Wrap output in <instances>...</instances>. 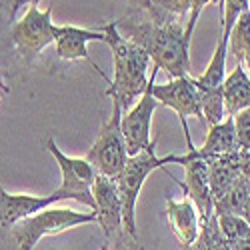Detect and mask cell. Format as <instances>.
<instances>
[{
	"label": "cell",
	"mask_w": 250,
	"mask_h": 250,
	"mask_svg": "<svg viewBox=\"0 0 250 250\" xmlns=\"http://www.w3.org/2000/svg\"><path fill=\"white\" fill-rule=\"evenodd\" d=\"M126 4V12L114 20L118 34L140 46L152 64L172 80L192 76L190 38L206 0H142Z\"/></svg>",
	"instance_id": "cell-1"
},
{
	"label": "cell",
	"mask_w": 250,
	"mask_h": 250,
	"mask_svg": "<svg viewBox=\"0 0 250 250\" xmlns=\"http://www.w3.org/2000/svg\"><path fill=\"white\" fill-rule=\"evenodd\" d=\"M98 30L106 36L114 58V78L106 88V96L112 98V104H116L122 114H126L148 88V66L152 60L140 46L118 34L114 20Z\"/></svg>",
	"instance_id": "cell-2"
},
{
	"label": "cell",
	"mask_w": 250,
	"mask_h": 250,
	"mask_svg": "<svg viewBox=\"0 0 250 250\" xmlns=\"http://www.w3.org/2000/svg\"><path fill=\"white\" fill-rule=\"evenodd\" d=\"M186 162V154H168L158 158L154 154V144L138 156L128 158L124 170L114 178L116 188L120 192L122 204H124V228L132 236H138L136 232V200L142 190L144 182L150 176V172L158 168H166V164H182Z\"/></svg>",
	"instance_id": "cell-3"
},
{
	"label": "cell",
	"mask_w": 250,
	"mask_h": 250,
	"mask_svg": "<svg viewBox=\"0 0 250 250\" xmlns=\"http://www.w3.org/2000/svg\"><path fill=\"white\" fill-rule=\"evenodd\" d=\"M98 222L96 212H76L72 208H46L30 218L20 220L10 228L18 250H34L44 236L62 234L80 224Z\"/></svg>",
	"instance_id": "cell-4"
},
{
	"label": "cell",
	"mask_w": 250,
	"mask_h": 250,
	"mask_svg": "<svg viewBox=\"0 0 250 250\" xmlns=\"http://www.w3.org/2000/svg\"><path fill=\"white\" fill-rule=\"evenodd\" d=\"M52 4L44 10L38 8V2H30L24 16L16 20L10 28V38L16 54L24 60V64L30 62L42 52L48 44L56 42L62 34V26L52 24Z\"/></svg>",
	"instance_id": "cell-5"
},
{
	"label": "cell",
	"mask_w": 250,
	"mask_h": 250,
	"mask_svg": "<svg viewBox=\"0 0 250 250\" xmlns=\"http://www.w3.org/2000/svg\"><path fill=\"white\" fill-rule=\"evenodd\" d=\"M46 150L54 156L58 168L62 172V182L54 190L58 200H78L80 204L88 206L92 212H96V202L92 196V186L98 178L96 170L90 166L86 158H72L62 152L52 138L46 140Z\"/></svg>",
	"instance_id": "cell-6"
},
{
	"label": "cell",
	"mask_w": 250,
	"mask_h": 250,
	"mask_svg": "<svg viewBox=\"0 0 250 250\" xmlns=\"http://www.w3.org/2000/svg\"><path fill=\"white\" fill-rule=\"evenodd\" d=\"M122 110L112 104V116L108 122L100 128V134L96 142L92 144V148L84 156L90 166L96 170V174L106 176V178H116L124 166L128 162V150H126V142L122 136Z\"/></svg>",
	"instance_id": "cell-7"
},
{
	"label": "cell",
	"mask_w": 250,
	"mask_h": 250,
	"mask_svg": "<svg viewBox=\"0 0 250 250\" xmlns=\"http://www.w3.org/2000/svg\"><path fill=\"white\" fill-rule=\"evenodd\" d=\"M158 68L154 66L150 80H148V88L144 92L138 102L134 106L122 116V136L124 142H126V150H128V158L138 156L140 152H144L146 148L152 146V140H150V122H152V114L158 106L156 98L152 96V84L156 80Z\"/></svg>",
	"instance_id": "cell-8"
},
{
	"label": "cell",
	"mask_w": 250,
	"mask_h": 250,
	"mask_svg": "<svg viewBox=\"0 0 250 250\" xmlns=\"http://www.w3.org/2000/svg\"><path fill=\"white\" fill-rule=\"evenodd\" d=\"M152 96L156 98L158 104L162 106L172 108L182 124V132L186 136V150L194 148L190 132H188V124L186 118L194 116V118H202V110H200V96L198 90L194 86V76H184V78H174L166 84H152Z\"/></svg>",
	"instance_id": "cell-9"
},
{
	"label": "cell",
	"mask_w": 250,
	"mask_h": 250,
	"mask_svg": "<svg viewBox=\"0 0 250 250\" xmlns=\"http://www.w3.org/2000/svg\"><path fill=\"white\" fill-rule=\"evenodd\" d=\"M218 4L222 8V32L218 38V44L202 76L194 78V86L204 90H222V84L226 80V56H228V48H230L232 28L236 24L238 14L246 6V0H224V2Z\"/></svg>",
	"instance_id": "cell-10"
},
{
	"label": "cell",
	"mask_w": 250,
	"mask_h": 250,
	"mask_svg": "<svg viewBox=\"0 0 250 250\" xmlns=\"http://www.w3.org/2000/svg\"><path fill=\"white\" fill-rule=\"evenodd\" d=\"M184 180H176L184 190V196L190 198L200 214V220H208L214 214V200L210 192V174H208V162L198 154V148L186 150L184 162Z\"/></svg>",
	"instance_id": "cell-11"
},
{
	"label": "cell",
	"mask_w": 250,
	"mask_h": 250,
	"mask_svg": "<svg viewBox=\"0 0 250 250\" xmlns=\"http://www.w3.org/2000/svg\"><path fill=\"white\" fill-rule=\"evenodd\" d=\"M92 196L96 202V216L104 232V238L116 236L122 230H126L124 228V204L114 178H106L98 174L92 186Z\"/></svg>",
	"instance_id": "cell-12"
},
{
	"label": "cell",
	"mask_w": 250,
	"mask_h": 250,
	"mask_svg": "<svg viewBox=\"0 0 250 250\" xmlns=\"http://www.w3.org/2000/svg\"><path fill=\"white\" fill-rule=\"evenodd\" d=\"M56 202L60 200L54 192L46 196H32V194H10L4 188H0V226L10 230L20 220L42 212Z\"/></svg>",
	"instance_id": "cell-13"
},
{
	"label": "cell",
	"mask_w": 250,
	"mask_h": 250,
	"mask_svg": "<svg viewBox=\"0 0 250 250\" xmlns=\"http://www.w3.org/2000/svg\"><path fill=\"white\" fill-rule=\"evenodd\" d=\"M166 220H168L170 232L180 242V248H188L196 242L200 234V214L190 198L172 200L166 198Z\"/></svg>",
	"instance_id": "cell-14"
},
{
	"label": "cell",
	"mask_w": 250,
	"mask_h": 250,
	"mask_svg": "<svg viewBox=\"0 0 250 250\" xmlns=\"http://www.w3.org/2000/svg\"><path fill=\"white\" fill-rule=\"evenodd\" d=\"M86 42H106V36H104V32H100V30L64 24L62 26L60 38L54 42L56 44V56L62 60H88V62H92V58L86 50ZM92 66L96 68L98 74H102V70L94 64V62H92Z\"/></svg>",
	"instance_id": "cell-15"
},
{
	"label": "cell",
	"mask_w": 250,
	"mask_h": 250,
	"mask_svg": "<svg viewBox=\"0 0 250 250\" xmlns=\"http://www.w3.org/2000/svg\"><path fill=\"white\" fill-rule=\"evenodd\" d=\"M208 174H210V192L214 204L232 188L234 182L242 176L240 172V150L208 158Z\"/></svg>",
	"instance_id": "cell-16"
},
{
	"label": "cell",
	"mask_w": 250,
	"mask_h": 250,
	"mask_svg": "<svg viewBox=\"0 0 250 250\" xmlns=\"http://www.w3.org/2000/svg\"><path fill=\"white\" fill-rule=\"evenodd\" d=\"M222 98L224 112L230 118L250 108V74L240 64H236V68L226 76L222 84Z\"/></svg>",
	"instance_id": "cell-17"
},
{
	"label": "cell",
	"mask_w": 250,
	"mask_h": 250,
	"mask_svg": "<svg viewBox=\"0 0 250 250\" xmlns=\"http://www.w3.org/2000/svg\"><path fill=\"white\" fill-rule=\"evenodd\" d=\"M238 150L236 144V132H234V118L226 116L220 124L208 128V136L204 140V144L198 148V154L208 160L214 156H222V154H230Z\"/></svg>",
	"instance_id": "cell-18"
},
{
	"label": "cell",
	"mask_w": 250,
	"mask_h": 250,
	"mask_svg": "<svg viewBox=\"0 0 250 250\" xmlns=\"http://www.w3.org/2000/svg\"><path fill=\"white\" fill-rule=\"evenodd\" d=\"M228 52H232L236 62L250 74V6H248V2L236 18Z\"/></svg>",
	"instance_id": "cell-19"
},
{
	"label": "cell",
	"mask_w": 250,
	"mask_h": 250,
	"mask_svg": "<svg viewBox=\"0 0 250 250\" xmlns=\"http://www.w3.org/2000/svg\"><path fill=\"white\" fill-rule=\"evenodd\" d=\"M250 196V180L240 176L234 186L228 190L216 204H214V214H230V216H240L242 214V208L246 204Z\"/></svg>",
	"instance_id": "cell-20"
},
{
	"label": "cell",
	"mask_w": 250,
	"mask_h": 250,
	"mask_svg": "<svg viewBox=\"0 0 250 250\" xmlns=\"http://www.w3.org/2000/svg\"><path fill=\"white\" fill-rule=\"evenodd\" d=\"M196 90H198V96H200L202 120L208 124V128H212L226 118L222 90H204V88H196Z\"/></svg>",
	"instance_id": "cell-21"
},
{
	"label": "cell",
	"mask_w": 250,
	"mask_h": 250,
	"mask_svg": "<svg viewBox=\"0 0 250 250\" xmlns=\"http://www.w3.org/2000/svg\"><path fill=\"white\" fill-rule=\"evenodd\" d=\"M184 250H226V240L220 232L216 214H212L208 220H200V234L196 242Z\"/></svg>",
	"instance_id": "cell-22"
},
{
	"label": "cell",
	"mask_w": 250,
	"mask_h": 250,
	"mask_svg": "<svg viewBox=\"0 0 250 250\" xmlns=\"http://www.w3.org/2000/svg\"><path fill=\"white\" fill-rule=\"evenodd\" d=\"M220 232L226 242H238V240H250V224L242 216H230V214H216Z\"/></svg>",
	"instance_id": "cell-23"
},
{
	"label": "cell",
	"mask_w": 250,
	"mask_h": 250,
	"mask_svg": "<svg viewBox=\"0 0 250 250\" xmlns=\"http://www.w3.org/2000/svg\"><path fill=\"white\" fill-rule=\"evenodd\" d=\"M234 132H236L238 150L250 152V108L234 116Z\"/></svg>",
	"instance_id": "cell-24"
},
{
	"label": "cell",
	"mask_w": 250,
	"mask_h": 250,
	"mask_svg": "<svg viewBox=\"0 0 250 250\" xmlns=\"http://www.w3.org/2000/svg\"><path fill=\"white\" fill-rule=\"evenodd\" d=\"M100 250H144V248H142L138 236H132L130 232L122 230L116 236L104 238V244H102Z\"/></svg>",
	"instance_id": "cell-25"
},
{
	"label": "cell",
	"mask_w": 250,
	"mask_h": 250,
	"mask_svg": "<svg viewBox=\"0 0 250 250\" xmlns=\"http://www.w3.org/2000/svg\"><path fill=\"white\" fill-rule=\"evenodd\" d=\"M226 250H250V240H238V242H226Z\"/></svg>",
	"instance_id": "cell-26"
},
{
	"label": "cell",
	"mask_w": 250,
	"mask_h": 250,
	"mask_svg": "<svg viewBox=\"0 0 250 250\" xmlns=\"http://www.w3.org/2000/svg\"><path fill=\"white\" fill-rule=\"evenodd\" d=\"M248 224H250V196H248V200H246V204H244V208H242V214H240Z\"/></svg>",
	"instance_id": "cell-27"
},
{
	"label": "cell",
	"mask_w": 250,
	"mask_h": 250,
	"mask_svg": "<svg viewBox=\"0 0 250 250\" xmlns=\"http://www.w3.org/2000/svg\"><path fill=\"white\" fill-rule=\"evenodd\" d=\"M248 6H250V2H248Z\"/></svg>",
	"instance_id": "cell-28"
}]
</instances>
